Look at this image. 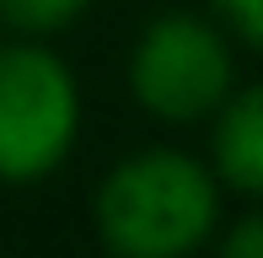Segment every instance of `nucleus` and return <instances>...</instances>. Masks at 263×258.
Wrapping results in <instances>:
<instances>
[{
	"mask_svg": "<svg viewBox=\"0 0 263 258\" xmlns=\"http://www.w3.org/2000/svg\"><path fill=\"white\" fill-rule=\"evenodd\" d=\"M91 11V0H0V27L11 38H59Z\"/></svg>",
	"mask_w": 263,
	"mask_h": 258,
	"instance_id": "5",
	"label": "nucleus"
},
{
	"mask_svg": "<svg viewBox=\"0 0 263 258\" xmlns=\"http://www.w3.org/2000/svg\"><path fill=\"white\" fill-rule=\"evenodd\" d=\"M204 129H210L204 167L215 172L226 199H247L253 205L263 194V91L253 81H242L204 119Z\"/></svg>",
	"mask_w": 263,
	"mask_h": 258,
	"instance_id": "4",
	"label": "nucleus"
},
{
	"mask_svg": "<svg viewBox=\"0 0 263 258\" xmlns=\"http://www.w3.org/2000/svg\"><path fill=\"white\" fill-rule=\"evenodd\" d=\"M215 258H263V220L258 210H242L236 220H220V231L210 237Z\"/></svg>",
	"mask_w": 263,
	"mask_h": 258,
	"instance_id": "7",
	"label": "nucleus"
},
{
	"mask_svg": "<svg viewBox=\"0 0 263 258\" xmlns=\"http://www.w3.org/2000/svg\"><path fill=\"white\" fill-rule=\"evenodd\" d=\"M226 220V189L204 156L145 145L118 156L91 194V226L107 258H194Z\"/></svg>",
	"mask_w": 263,
	"mask_h": 258,
	"instance_id": "1",
	"label": "nucleus"
},
{
	"mask_svg": "<svg viewBox=\"0 0 263 258\" xmlns=\"http://www.w3.org/2000/svg\"><path fill=\"white\" fill-rule=\"evenodd\" d=\"M204 11L242 43V54H253L263 43V0H204Z\"/></svg>",
	"mask_w": 263,
	"mask_h": 258,
	"instance_id": "6",
	"label": "nucleus"
},
{
	"mask_svg": "<svg viewBox=\"0 0 263 258\" xmlns=\"http://www.w3.org/2000/svg\"><path fill=\"white\" fill-rule=\"evenodd\" d=\"M124 81L156 124H204L242 86V43L210 11H156L129 43Z\"/></svg>",
	"mask_w": 263,
	"mask_h": 258,
	"instance_id": "2",
	"label": "nucleus"
},
{
	"mask_svg": "<svg viewBox=\"0 0 263 258\" xmlns=\"http://www.w3.org/2000/svg\"><path fill=\"white\" fill-rule=\"evenodd\" d=\"M81 140V81L49 38L0 43V183L32 189L54 178Z\"/></svg>",
	"mask_w": 263,
	"mask_h": 258,
	"instance_id": "3",
	"label": "nucleus"
}]
</instances>
